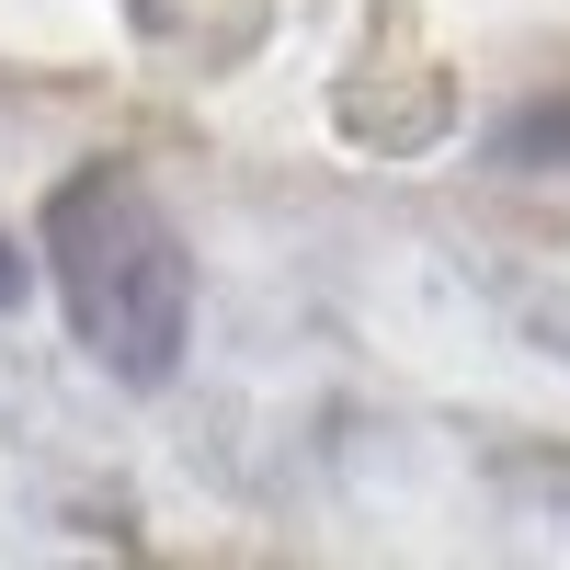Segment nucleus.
Instances as JSON below:
<instances>
[{"label":"nucleus","instance_id":"nucleus-1","mask_svg":"<svg viewBox=\"0 0 570 570\" xmlns=\"http://www.w3.org/2000/svg\"><path fill=\"white\" fill-rule=\"evenodd\" d=\"M46 263H58V308L80 331V354L115 389H160L183 376L195 343V263L160 195L137 183V160H80L46 195Z\"/></svg>","mask_w":570,"mask_h":570},{"label":"nucleus","instance_id":"nucleus-2","mask_svg":"<svg viewBox=\"0 0 570 570\" xmlns=\"http://www.w3.org/2000/svg\"><path fill=\"white\" fill-rule=\"evenodd\" d=\"M0 308H23V252L0 240Z\"/></svg>","mask_w":570,"mask_h":570}]
</instances>
